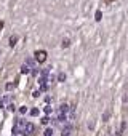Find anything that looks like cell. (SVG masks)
Instances as JSON below:
<instances>
[{"label": "cell", "mask_w": 128, "mask_h": 136, "mask_svg": "<svg viewBox=\"0 0 128 136\" xmlns=\"http://www.w3.org/2000/svg\"><path fill=\"white\" fill-rule=\"evenodd\" d=\"M101 16H103V15H101V11H96V15H95V19H96V21H101Z\"/></svg>", "instance_id": "52a82bcc"}, {"label": "cell", "mask_w": 128, "mask_h": 136, "mask_svg": "<svg viewBox=\"0 0 128 136\" xmlns=\"http://www.w3.org/2000/svg\"><path fill=\"white\" fill-rule=\"evenodd\" d=\"M31 115H32V117H35V115H39V109H37V107H34L32 111H31Z\"/></svg>", "instance_id": "8992f818"}, {"label": "cell", "mask_w": 128, "mask_h": 136, "mask_svg": "<svg viewBox=\"0 0 128 136\" xmlns=\"http://www.w3.org/2000/svg\"><path fill=\"white\" fill-rule=\"evenodd\" d=\"M5 88H6V90H13V88H15V83H6Z\"/></svg>", "instance_id": "ba28073f"}, {"label": "cell", "mask_w": 128, "mask_h": 136, "mask_svg": "<svg viewBox=\"0 0 128 136\" xmlns=\"http://www.w3.org/2000/svg\"><path fill=\"white\" fill-rule=\"evenodd\" d=\"M16 123H18V125H16V128H19V133H21L23 136H31V134L35 131L34 123H27V122H23V120L16 122Z\"/></svg>", "instance_id": "6da1fadb"}, {"label": "cell", "mask_w": 128, "mask_h": 136, "mask_svg": "<svg viewBox=\"0 0 128 136\" xmlns=\"http://www.w3.org/2000/svg\"><path fill=\"white\" fill-rule=\"evenodd\" d=\"M3 26H5V23H3V21H0V31L3 29Z\"/></svg>", "instance_id": "8fae6325"}, {"label": "cell", "mask_w": 128, "mask_h": 136, "mask_svg": "<svg viewBox=\"0 0 128 136\" xmlns=\"http://www.w3.org/2000/svg\"><path fill=\"white\" fill-rule=\"evenodd\" d=\"M106 3H112V2H115V0H104Z\"/></svg>", "instance_id": "7c38bea8"}, {"label": "cell", "mask_w": 128, "mask_h": 136, "mask_svg": "<svg viewBox=\"0 0 128 136\" xmlns=\"http://www.w3.org/2000/svg\"><path fill=\"white\" fill-rule=\"evenodd\" d=\"M70 131H72V130H70V126H64L61 134H62V136H70Z\"/></svg>", "instance_id": "3957f363"}, {"label": "cell", "mask_w": 128, "mask_h": 136, "mask_svg": "<svg viewBox=\"0 0 128 136\" xmlns=\"http://www.w3.org/2000/svg\"><path fill=\"white\" fill-rule=\"evenodd\" d=\"M16 42H18V35H11L10 37V47H15Z\"/></svg>", "instance_id": "277c9868"}, {"label": "cell", "mask_w": 128, "mask_h": 136, "mask_svg": "<svg viewBox=\"0 0 128 136\" xmlns=\"http://www.w3.org/2000/svg\"><path fill=\"white\" fill-rule=\"evenodd\" d=\"M69 43H70L69 39H64V40H62V47H64V48H67V47H69Z\"/></svg>", "instance_id": "5b68a950"}, {"label": "cell", "mask_w": 128, "mask_h": 136, "mask_svg": "<svg viewBox=\"0 0 128 136\" xmlns=\"http://www.w3.org/2000/svg\"><path fill=\"white\" fill-rule=\"evenodd\" d=\"M19 112H21V114H26V112H27V107H24V106L19 107Z\"/></svg>", "instance_id": "9c48e42d"}, {"label": "cell", "mask_w": 128, "mask_h": 136, "mask_svg": "<svg viewBox=\"0 0 128 136\" xmlns=\"http://www.w3.org/2000/svg\"><path fill=\"white\" fill-rule=\"evenodd\" d=\"M47 51L45 50H37L35 51V54H34V59L35 61H39V62H45V59H47Z\"/></svg>", "instance_id": "7a4b0ae2"}, {"label": "cell", "mask_w": 128, "mask_h": 136, "mask_svg": "<svg viewBox=\"0 0 128 136\" xmlns=\"http://www.w3.org/2000/svg\"><path fill=\"white\" fill-rule=\"evenodd\" d=\"M42 123H43V125L48 123V119H47V117H43V119H42Z\"/></svg>", "instance_id": "30bf717a"}]
</instances>
